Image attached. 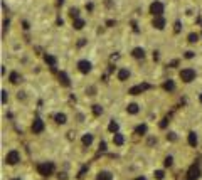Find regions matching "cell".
Returning <instances> with one entry per match:
<instances>
[{
  "instance_id": "cell-27",
  "label": "cell",
  "mask_w": 202,
  "mask_h": 180,
  "mask_svg": "<svg viewBox=\"0 0 202 180\" xmlns=\"http://www.w3.org/2000/svg\"><path fill=\"white\" fill-rule=\"evenodd\" d=\"M69 14H71V17H73V19H78L79 10H78V9H71V10H69Z\"/></svg>"
},
{
  "instance_id": "cell-5",
  "label": "cell",
  "mask_w": 202,
  "mask_h": 180,
  "mask_svg": "<svg viewBox=\"0 0 202 180\" xmlns=\"http://www.w3.org/2000/svg\"><path fill=\"white\" fill-rule=\"evenodd\" d=\"M78 69L81 71L83 74H88L89 71H91V62H89V61H84V59L79 61L78 62Z\"/></svg>"
},
{
  "instance_id": "cell-26",
  "label": "cell",
  "mask_w": 202,
  "mask_h": 180,
  "mask_svg": "<svg viewBox=\"0 0 202 180\" xmlns=\"http://www.w3.org/2000/svg\"><path fill=\"white\" fill-rule=\"evenodd\" d=\"M145 131H147V125H140V126L136 128V133H138V135H143Z\"/></svg>"
},
{
  "instance_id": "cell-9",
  "label": "cell",
  "mask_w": 202,
  "mask_h": 180,
  "mask_svg": "<svg viewBox=\"0 0 202 180\" xmlns=\"http://www.w3.org/2000/svg\"><path fill=\"white\" fill-rule=\"evenodd\" d=\"M153 27L157 29V30H162V29L165 27V19L162 15H158V17H155L153 19Z\"/></svg>"
},
{
  "instance_id": "cell-35",
  "label": "cell",
  "mask_w": 202,
  "mask_h": 180,
  "mask_svg": "<svg viewBox=\"0 0 202 180\" xmlns=\"http://www.w3.org/2000/svg\"><path fill=\"white\" fill-rule=\"evenodd\" d=\"M175 32H180V22H179V20L175 22Z\"/></svg>"
},
{
  "instance_id": "cell-8",
  "label": "cell",
  "mask_w": 202,
  "mask_h": 180,
  "mask_svg": "<svg viewBox=\"0 0 202 180\" xmlns=\"http://www.w3.org/2000/svg\"><path fill=\"white\" fill-rule=\"evenodd\" d=\"M42 130H44V121H42L41 118H35L34 123H32V131L34 133H41Z\"/></svg>"
},
{
  "instance_id": "cell-38",
  "label": "cell",
  "mask_w": 202,
  "mask_h": 180,
  "mask_svg": "<svg viewBox=\"0 0 202 180\" xmlns=\"http://www.w3.org/2000/svg\"><path fill=\"white\" fill-rule=\"evenodd\" d=\"M136 180H145V178H136Z\"/></svg>"
},
{
  "instance_id": "cell-22",
  "label": "cell",
  "mask_w": 202,
  "mask_h": 180,
  "mask_svg": "<svg viewBox=\"0 0 202 180\" xmlns=\"http://www.w3.org/2000/svg\"><path fill=\"white\" fill-rule=\"evenodd\" d=\"M108 130H110L111 133H116L118 131V123L115 120H111V123H110V126H108Z\"/></svg>"
},
{
  "instance_id": "cell-32",
  "label": "cell",
  "mask_w": 202,
  "mask_h": 180,
  "mask_svg": "<svg viewBox=\"0 0 202 180\" xmlns=\"http://www.w3.org/2000/svg\"><path fill=\"white\" fill-rule=\"evenodd\" d=\"M185 57H187V59H192V57H194V52H192V51H187V52H185Z\"/></svg>"
},
{
  "instance_id": "cell-23",
  "label": "cell",
  "mask_w": 202,
  "mask_h": 180,
  "mask_svg": "<svg viewBox=\"0 0 202 180\" xmlns=\"http://www.w3.org/2000/svg\"><path fill=\"white\" fill-rule=\"evenodd\" d=\"M174 88H175V84H174V81H170V79L164 84V89H167V91H172Z\"/></svg>"
},
{
  "instance_id": "cell-15",
  "label": "cell",
  "mask_w": 202,
  "mask_h": 180,
  "mask_svg": "<svg viewBox=\"0 0 202 180\" xmlns=\"http://www.w3.org/2000/svg\"><path fill=\"white\" fill-rule=\"evenodd\" d=\"M96 180H113V177H111L110 172H99L98 174V178Z\"/></svg>"
},
{
  "instance_id": "cell-24",
  "label": "cell",
  "mask_w": 202,
  "mask_h": 180,
  "mask_svg": "<svg viewBox=\"0 0 202 180\" xmlns=\"http://www.w3.org/2000/svg\"><path fill=\"white\" fill-rule=\"evenodd\" d=\"M93 113H95V116H99V114L103 113V108H101L99 104H95V106H93Z\"/></svg>"
},
{
  "instance_id": "cell-28",
  "label": "cell",
  "mask_w": 202,
  "mask_h": 180,
  "mask_svg": "<svg viewBox=\"0 0 202 180\" xmlns=\"http://www.w3.org/2000/svg\"><path fill=\"white\" fill-rule=\"evenodd\" d=\"M153 175H155V178H157V180H162V178H164V175H165V174H164L162 170H157Z\"/></svg>"
},
{
  "instance_id": "cell-19",
  "label": "cell",
  "mask_w": 202,
  "mask_h": 180,
  "mask_svg": "<svg viewBox=\"0 0 202 180\" xmlns=\"http://www.w3.org/2000/svg\"><path fill=\"white\" fill-rule=\"evenodd\" d=\"M91 143H93V135H89V133H86V135L83 136V145L89 146Z\"/></svg>"
},
{
  "instance_id": "cell-1",
  "label": "cell",
  "mask_w": 202,
  "mask_h": 180,
  "mask_svg": "<svg viewBox=\"0 0 202 180\" xmlns=\"http://www.w3.org/2000/svg\"><path fill=\"white\" fill-rule=\"evenodd\" d=\"M37 170L41 175H44V177H47V175H50L54 172V163H50V162H47V163H39L37 165Z\"/></svg>"
},
{
  "instance_id": "cell-36",
  "label": "cell",
  "mask_w": 202,
  "mask_h": 180,
  "mask_svg": "<svg viewBox=\"0 0 202 180\" xmlns=\"http://www.w3.org/2000/svg\"><path fill=\"white\" fill-rule=\"evenodd\" d=\"M57 177H59V180H66V174H59Z\"/></svg>"
},
{
  "instance_id": "cell-14",
  "label": "cell",
  "mask_w": 202,
  "mask_h": 180,
  "mask_svg": "<svg viewBox=\"0 0 202 180\" xmlns=\"http://www.w3.org/2000/svg\"><path fill=\"white\" fill-rule=\"evenodd\" d=\"M113 142H115V145H123V142H125V138H123V135H120V133H115V136H113Z\"/></svg>"
},
{
  "instance_id": "cell-4",
  "label": "cell",
  "mask_w": 202,
  "mask_h": 180,
  "mask_svg": "<svg viewBox=\"0 0 202 180\" xmlns=\"http://www.w3.org/2000/svg\"><path fill=\"white\" fill-rule=\"evenodd\" d=\"M150 14H153V17H158L164 14V5H162V2H153L150 5Z\"/></svg>"
},
{
  "instance_id": "cell-39",
  "label": "cell",
  "mask_w": 202,
  "mask_h": 180,
  "mask_svg": "<svg viewBox=\"0 0 202 180\" xmlns=\"http://www.w3.org/2000/svg\"><path fill=\"white\" fill-rule=\"evenodd\" d=\"M14 180H17V178H14Z\"/></svg>"
},
{
  "instance_id": "cell-11",
  "label": "cell",
  "mask_w": 202,
  "mask_h": 180,
  "mask_svg": "<svg viewBox=\"0 0 202 180\" xmlns=\"http://www.w3.org/2000/svg\"><path fill=\"white\" fill-rule=\"evenodd\" d=\"M44 59H46V62H47L49 66L52 67V69L56 67V64H57V59H56L54 56H50V54H46V56H44Z\"/></svg>"
},
{
  "instance_id": "cell-12",
  "label": "cell",
  "mask_w": 202,
  "mask_h": 180,
  "mask_svg": "<svg viewBox=\"0 0 202 180\" xmlns=\"http://www.w3.org/2000/svg\"><path fill=\"white\" fill-rule=\"evenodd\" d=\"M130 78V71L128 69H120L118 71V79L120 81H125V79H128Z\"/></svg>"
},
{
  "instance_id": "cell-31",
  "label": "cell",
  "mask_w": 202,
  "mask_h": 180,
  "mask_svg": "<svg viewBox=\"0 0 202 180\" xmlns=\"http://www.w3.org/2000/svg\"><path fill=\"white\" fill-rule=\"evenodd\" d=\"M167 138H168V140H172V142H175V140H177V136H175V133H168V135H167Z\"/></svg>"
},
{
  "instance_id": "cell-20",
  "label": "cell",
  "mask_w": 202,
  "mask_h": 180,
  "mask_svg": "<svg viewBox=\"0 0 202 180\" xmlns=\"http://www.w3.org/2000/svg\"><path fill=\"white\" fill-rule=\"evenodd\" d=\"M73 26H74V29L81 30V29L84 27V20H83V19H79V17H78V19H74V24H73Z\"/></svg>"
},
{
  "instance_id": "cell-37",
  "label": "cell",
  "mask_w": 202,
  "mask_h": 180,
  "mask_svg": "<svg viewBox=\"0 0 202 180\" xmlns=\"http://www.w3.org/2000/svg\"><path fill=\"white\" fill-rule=\"evenodd\" d=\"M199 99H200V103H202V93H200V96H199Z\"/></svg>"
},
{
  "instance_id": "cell-29",
  "label": "cell",
  "mask_w": 202,
  "mask_h": 180,
  "mask_svg": "<svg viewBox=\"0 0 202 180\" xmlns=\"http://www.w3.org/2000/svg\"><path fill=\"white\" fill-rule=\"evenodd\" d=\"M7 99H9V96H7V91L3 89V91H2V103L5 104V103H7Z\"/></svg>"
},
{
  "instance_id": "cell-33",
  "label": "cell",
  "mask_w": 202,
  "mask_h": 180,
  "mask_svg": "<svg viewBox=\"0 0 202 180\" xmlns=\"http://www.w3.org/2000/svg\"><path fill=\"white\" fill-rule=\"evenodd\" d=\"M84 44H86V39H79V42H78V46H79V47H83Z\"/></svg>"
},
{
  "instance_id": "cell-7",
  "label": "cell",
  "mask_w": 202,
  "mask_h": 180,
  "mask_svg": "<svg viewBox=\"0 0 202 180\" xmlns=\"http://www.w3.org/2000/svg\"><path fill=\"white\" fill-rule=\"evenodd\" d=\"M150 88V86L148 84H136V86H133V88L131 89H130V94H133V96H135V94H140V93H143V91H145V89H148Z\"/></svg>"
},
{
  "instance_id": "cell-13",
  "label": "cell",
  "mask_w": 202,
  "mask_h": 180,
  "mask_svg": "<svg viewBox=\"0 0 202 180\" xmlns=\"http://www.w3.org/2000/svg\"><path fill=\"white\" fill-rule=\"evenodd\" d=\"M54 120H56V123L64 125V123H66V120H67V118H66V114H64V113H57L56 116H54Z\"/></svg>"
},
{
  "instance_id": "cell-3",
  "label": "cell",
  "mask_w": 202,
  "mask_h": 180,
  "mask_svg": "<svg viewBox=\"0 0 202 180\" xmlns=\"http://www.w3.org/2000/svg\"><path fill=\"white\" fill-rule=\"evenodd\" d=\"M5 162H7L9 165H15V163H19V162H20V155H19V152H15V150L9 152V153H7V157H5Z\"/></svg>"
},
{
  "instance_id": "cell-30",
  "label": "cell",
  "mask_w": 202,
  "mask_h": 180,
  "mask_svg": "<svg viewBox=\"0 0 202 180\" xmlns=\"http://www.w3.org/2000/svg\"><path fill=\"white\" fill-rule=\"evenodd\" d=\"M172 162H174V160H172V157H167V158H165V162H164V163H165V167H170V165H172Z\"/></svg>"
},
{
  "instance_id": "cell-18",
  "label": "cell",
  "mask_w": 202,
  "mask_h": 180,
  "mask_svg": "<svg viewBox=\"0 0 202 180\" xmlns=\"http://www.w3.org/2000/svg\"><path fill=\"white\" fill-rule=\"evenodd\" d=\"M189 145H190V146H196V145H197V135H196L194 131L189 133Z\"/></svg>"
},
{
  "instance_id": "cell-10",
  "label": "cell",
  "mask_w": 202,
  "mask_h": 180,
  "mask_svg": "<svg viewBox=\"0 0 202 180\" xmlns=\"http://www.w3.org/2000/svg\"><path fill=\"white\" fill-rule=\"evenodd\" d=\"M131 56L136 57V59H143V57H145V51H143L142 47H135L131 51Z\"/></svg>"
},
{
  "instance_id": "cell-2",
  "label": "cell",
  "mask_w": 202,
  "mask_h": 180,
  "mask_svg": "<svg viewBox=\"0 0 202 180\" xmlns=\"http://www.w3.org/2000/svg\"><path fill=\"white\" fill-rule=\"evenodd\" d=\"M194 78H196V71L190 69V67H187V69H182V71H180V79H182L184 82L194 81Z\"/></svg>"
},
{
  "instance_id": "cell-21",
  "label": "cell",
  "mask_w": 202,
  "mask_h": 180,
  "mask_svg": "<svg viewBox=\"0 0 202 180\" xmlns=\"http://www.w3.org/2000/svg\"><path fill=\"white\" fill-rule=\"evenodd\" d=\"M187 39H189V42H190V44H196V42L199 41V35H197L196 32H190V34H189V37H187Z\"/></svg>"
},
{
  "instance_id": "cell-34",
  "label": "cell",
  "mask_w": 202,
  "mask_h": 180,
  "mask_svg": "<svg viewBox=\"0 0 202 180\" xmlns=\"http://www.w3.org/2000/svg\"><path fill=\"white\" fill-rule=\"evenodd\" d=\"M99 148H101V152H104V150H106V143H104V142H101Z\"/></svg>"
},
{
  "instance_id": "cell-17",
  "label": "cell",
  "mask_w": 202,
  "mask_h": 180,
  "mask_svg": "<svg viewBox=\"0 0 202 180\" xmlns=\"http://www.w3.org/2000/svg\"><path fill=\"white\" fill-rule=\"evenodd\" d=\"M59 79H61V82H63L64 86H71V81H69V78H67L66 73H59Z\"/></svg>"
},
{
  "instance_id": "cell-16",
  "label": "cell",
  "mask_w": 202,
  "mask_h": 180,
  "mask_svg": "<svg viewBox=\"0 0 202 180\" xmlns=\"http://www.w3.org/2000/svg\"><path fill=\"white\" fill-rule=\"evenodd\" d=\"M126 111H128L130 114H136L138 113V104H135V103L128 104V106H126Z\"/></svg>"
},
{
  "instance_id": "cell-25",
  "label": "cell",
  "mask_w": 202,
  "mask_h": 180,
  "mask_svg": "<svg viewBox=\"0 0 202 180\" xmlns=\"http://www.w3.org/2000/svg\"><path fill=\"white\" fill-rule=\"evenodd\" d=\"M19 81H20V78H19V74H17V73H12V74H10V82L17 84Z\"/></svg>"
},
{
  "instance_id": "cell-6",
  "label": "cell",
  "mask_w": 202,
  "mask_h": 180,
  "mask_svg": "<svg viewBox=\"0 0 202 180\" xmlns=\"http://www.w3.org/2000/svg\"><path fill=\"white\" fill-rule=\"evenodd\" d=\"M189 177H187V180H197L199 178V175H200V170H199V165H192L190 167V170H189Z\"/></svg>"
}]
</instances>
